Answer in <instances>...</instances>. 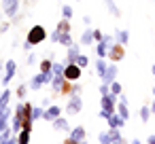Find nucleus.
Instances as JSON below:
<instances>
[{"label":"nucleus","instance_id":"nucleus-1","mask_svg":"<svg viewBox=\"0 0 155 144\" xmlns=\"http://www.w3.org/2000/svg\"><path fill=\"white\" fill-rule=\"evenodd\" d=\"M43 40H45V30L41 26H34L30 30V34H28V43L30 45H36V43H43Z\"/></svg>","mask_w":155,"mask_h":144},{"label":"nucleus","instance_id":"nucleus-2","mask_svg":"<svg viewBox=\"0 0 155 144\" xmlns=\"http://www.w3.org/2000/svg\"><path fill=\"white\" fill-rule=\"evenodd\" d=\"M17 5H19V0H2V7H5V13L9 17H13L17 13Z\"/></svg>","mask_w":155,"mask_h":144},{"label":"nucleus","instance_id":"nucleus-3","mask_svg":"<svg viewBox=\"0 0 155 144\" xmlns=\"http://www.w3.org/2000/svg\"><path fill=\"white\" fill-rule=\"evenodd\" d=\"M81 110V98L79 95H70L68 100V114H77Z\"/></svg>","mask_w":155,"mask_h":144},{"label":"nucleus","instance_id":"nucleus-4","mask_svg":"<svg viewBox=\"0 0 155 144\" xmlns=\"http://www.w3.org/2000/svg\"><path fill=\"white\" fill-rule=\"evenodd\" d=\"M47 81H51V76L47 74V72H43V74H38V76H34L32 81H30V87L32 89H38L43 83H47Z\"/></svg>","mask_w":155,"mask_h":144},{"label":"nucleus","instance_id":"nucleus-5","mask_svg":"<svg viewBox=\"0 0 155 144\" xmlns=\"http://www.w3.org/2000/svg\"><path fill=\"white\" fill-rule=\"evenodd\" d=\"M113 140H121V133H119L117 129H113L110 133H100V142H102V144H108V142H113Z\"/></svg>","mask_w":155,"mask_h":144},{"label":"nucleus","instance_id":"nucleus-6","mask_svg":"<svg viewBox=\"0 0 155 144\" xmlns=\"http://www.w3.org/2000/svg\"><path fill=\"white\" fill-rule=\"evenodd\" d=\"M79 74H81V66H68V68L64 70V76H66V78H70V81L79 78Z\"/></svg>","mask_w":155,"mask_h":144},{"label":"nucleus","instance_id":"nucleus-7","mask_svg":"<svg viewBox=\"0 0 155 144\" xmlns=\"http://www.w3.org/2000/svg\"><path fill=\"white\" fill-rule=\"evenodd\" d=\"M15 68H17V66H15V62H13V59H9V62H7V74H5V78H2V83H5V85H7V83L13 78Z\"/></svg>","mask_w":155,"mask_h":144},{"label":"nucleus","instance_id":"nucleus-8","mask_svg":"<svg viewBox=\"0 0 155 144\" xmlns=\"http://www.w3.org/2000/svg\"><path fill=\"white\" fill-rule=\"evenodd\" d=\"M123 123H125V119L119 117V114H110V117H108V125H110V129H117V127H121Z\"/></svg>","mask_w":155,"mask_h":144},{"label":"nucleus","instance_id":"nucleus-9","mask_svg":"<svg viewBox=\"0 0 155 144\" xmlns=\"http://www.w3.org/2000/svg\"><path fill=\"white\" fill-rule=\"evenodd\" d=\"M115 74H117V68L115 66H110V68H106V72H104V83H113L115 81Z\"/></svg>","mask_w":155,"mask_h":144},{"label":"nucleus","instance_id":"nucleus-10","mask_svg":"<svg viewBox=\"0 0 155 144\" xmlns=\"http://www.w3.org/2000/svg\"><path fill=\"white\" fill-rule=\"evenodd\" d=\"M45 119H49V121H53V119H58L60 117V108L58 106H51L49 110H45V114H43Z\"/></svg>","mask_w":155,"mask_h":144},{"label":"nucleus","instance_id":"nucleus-11","mask_svg":"<svg viewBox=\"0 0 155 144\" xmlns=\"http://www.w3.org/2000/svg\"><path fill=\"white\" fill-rule=\"evenodd\" d=\"M70 138H72L74 142H79V140H83V138H85V129H83V127H77V129L72 131V136H70Z\"/></svg>","mask_w":155,"mask_h":144},{"label":"nucleus","instance_id":"nucleus-12","mask_svg":"<svg viewBox=\"0 0 155 144\" xmlns=\"http://www.w3.org/2000/svg\"><path fill=\"white\" fill-rule=\"evenodd\" d=\"M106 7H108V11H110V15H115V17H119V9L115 7V2H113V0H106Z\"/></svg>","mask_w":155,"mask_h":144},{"label":"nucleus","instance_id":"nucleus-13","mask_svg":"<svg viewBox=\"0 0 155 144\" xmlns=\"http://www.w3.org/2000/svg\"><path fill=\"white\" fill-rule=\"evenodd\" d=\"M91 38H94V34H91V30H87V32H83L81 43H83V45H89V43H91Z\"/></svg>","mask_w":155,"mask_h":144},{"label":"nucleus","instance_id":"nucleus-14","mask_svg":"<svg viewBox=\"0 0 155 144\" xmlns=\"http://www.w3.org/2000/svg\"><path fill=\"white\" fill-rule=\"evenodd\" d=\"M11 100V91H2V95H0V106H7Z\"/></svg>","mask_w":155,"mask_h":144},{"label":"nucleus","instance_id":"nucleus-15","mask_svg":"<svg viewBox=\"0 0 155 144\" xmlns=\"http://www.w3.org/2000/svg\"><path fill=\"white\" fill-rule=\"evenodd\" d=\"M45 112H43V108H30V117L32 119H41Z\"/></svg>","mask_w":155,"mask_h":144},{"label":"nucleus","instance_id":"nucleus-16","mask_svg":"<svg viewBox=\"0 0 155 144\" xmlns=\"http://www.w3.org/2000/svg\"><path fill=\"white\" fill-rule=\"evenodd\" d=\"M53 125H55V129H68V127H66V121H64V119H60V117H58V119H53Z\"/></svg>","mask_w":155,"mask_h":144},{"label":"nucleus","instance_id":"nucleus-17","mask_svg":"<svg viewBox=\"0 0 155 144\" xmlns=\"http://www.w3.org/2000/svg\"><path fill=\"white\" fill-rule=\"evenodd\" d=\"M119 114L123 119H127V108H125V98H121V106H119Z\"/></svg>","mask_w":155,"mask_h":144},{"label":"nucleus","instance_id":"nucleus-18","mask_svg":"<svg viewBox=\"0 0 155 144\" xmlns=\"http://www.w3.org/2000/svg\"><path fill=\"white\" fill-rule=\"evenodd\" d=\"M106 49H108V45H106V43H100V45H98V55L104 57V55H106Z\"/></svg>","mask_w":155,"mask_h":144},{"label":"nucleus","instance_id":"nucleus-19","mask_svg":"<svg viewBox=\"0 0 155 144\" xmlns=\"http://www.w3.org/2000/svg\"><path fill=\"white\" fill-rule=\"evenodd\" d=\"M96 68H98V74H100V76H104V72H106V64L102 62V57H100V62H98V66H96Z\"/></svg>","mask_w":155,"mask_h":144},{"label":"nucleus","instance_id":"nucleus-20","mask_svg":"<svg viewBox=\"0 0 155 144\" xmlns=\"http://www.w3.org/2000/svg\"><path fill=\"white\" fill-rule=\"evenodd\" d=\"M149 117H151V108L144 106V108L140 110V119H142V121H149Z\"/></svg>","mask_w":155,"mask_h":144},{"label":"nucleus","instance_id":"nucleus-21","mask_svg":"<svg viewBox=\"0 0 155 144\" xmlns=\"http://www.w3.org/2000/svg\"><path fill=\"white\" fill-rule=\"evenodd\" d=\"M117 38H119V43H127V38H130V34H127L125 30H121V32L117 34Z\"/></svg>","mask_w":155,"mask_h":144},{"label":"nucleus","instance_id":"nucleus-22","mask_svg":"<svg viewBox=\"0 0 155 144\" xmlns=\"http://www.w3.org/2000/svg\"><path fill=\"white\" fill-rule=\"evenodd\" d=\"M58 40H62V45H66V47H70V45H72L70 36H66V34H60V38H58Z\"/></svg>","mask_w":155,"mask_h":144},{"label":"nucleus","instance_id":"nucleus-23","mask_svg":"<svg viewBox=\"0 0 155 144\" xmlns=\"http://www.w3.org/2000/svg\"><path fill=\"white\" fill-rule=\"evenodd\" d=\"M110 91H113L110 95H119V93H121V85H119V83H113V85H110Z\"/></svg>","mask_w":155,"mask_h":144},{"label":"nucleus","instance_id":"nucleus-24","mask_svg":"<svg viewBox=\"0 0 155 144\" xmlns=\"http://www.w3.org/2000/svg\"><path fill=\"white\" fill-rule=\"evenodd\" d=\"M62 15H64L66 19H70V17H72V9H70V7H64V9H62Z\"/></svg>","mask_w":155,"mask_h":144},{"label":"nucleus","instance_id":"nucleus-25","mask_svg":"<svg viewBox=\"0 0 155 144\" xmlns=\"http://www.w3.org/2000/svg\"><path fill=\"white\" fill-rule=\"evenodd\" d=\"M77 55H79V49H77V47H72V49L68 51V59H77Z\"/></svg>","mask_w":155,"mask_h":144},{"label":"nucleus","instance_id":"nucleus-26","mask_svg":"<svg viewBox=\"0 0 155 144\" xmlns=\"http://www.w3.org/2000/svg\"><path fill=\"white\" fill-rule=\"evenodd\" d=\"M77 66H87V57H83V55H77Z\"/></svg>","mask_w":155,"mask_h":144},{"label":"nucleus","instance_id":"nucleus-27","mask_svg":"<svg viewBox=\"0 0 155 144\" xmlns=\"http://www.w3.org/2000/svg\"><path fill=\"white\" fill-rule=\"evenodd\" d=\"M28 138H30V129H26V131L19 136V142H28Z\"/></svg>","mask_w":155,"mask_h":144},{"label":"nucleus","instance_id":"nucleus-28","mask_svg":"<svg viewBox=\"0 0 155 144\" xmlns=\"http://www.w3.org/2000/svg\"><path fill=\"white\" fill-rule=\"evenodd\" d=\"M102 43H106V45L110 47V45H113V38H110V36H102Z\"/></svg>","mask_w":155,"mask_h":144},{"label":"nucleus","instance_id":"nucleus-29","mask_svg":"<svg viewBox=\"0 0 155 144\" xmlns=\"http://www.w3.org/2000/svg\"><path fill=\"white\" fill-rule=\"evenodd\" d=\"M100 93H102V95H108V87H106V85H104V87H102V89H100Z\"/></svg>","mask_w":155,"mask_h":144},{"label":"nucleus","instance_id":"nucleus-30","mask_svg":"<svg viewBox=\"0 0 155 144\" xmlns=\"http://www.w3.org/2000/svg\"><path fill=\"white\" fill-rule=\"evenodd\" d=\"M151 110H153V112H155V104H153V108H151Z\"/></svg>","mask_w":155,"mask_h":144},{"label":"nucleus","instance_id":"nucleus-31","mask_svg":"<svg viewBox=\"0 0 155 144\" xmlns=\"http://www.w3.org/2000/svg\"><path fill=\"white\" fill-rule=\"evenodd\" d=\"M153 74H155V66H153Z\"/></svg>","mask_w":155,"mask_h":144},{"label":"nucleus","instance_id":"nucleus-32","mask_svg":"<svg viewBox=\"0 0 155 144\" xmlns=\"http://www.w3.org/2000/svg\"><path fill=\"white\" fill-rule=\"evenodd\" d=\"M0 68H2V64H0Z\"/></svg>","mask_w":155,"mask_h":144},{"label":"nucleus","instance_id":"nucleus-33","mask_svg":"<svg viewBox=\"0 0 155 144\" xmlns=\"http://www.w3.org/2000/svg\"><path fill=\"white\" fill-rule=\"evenodd\" d=\"M153 93H155V91H153Z\"/></svg>","mask_w":155,"mask_h":144}]
</instances>
